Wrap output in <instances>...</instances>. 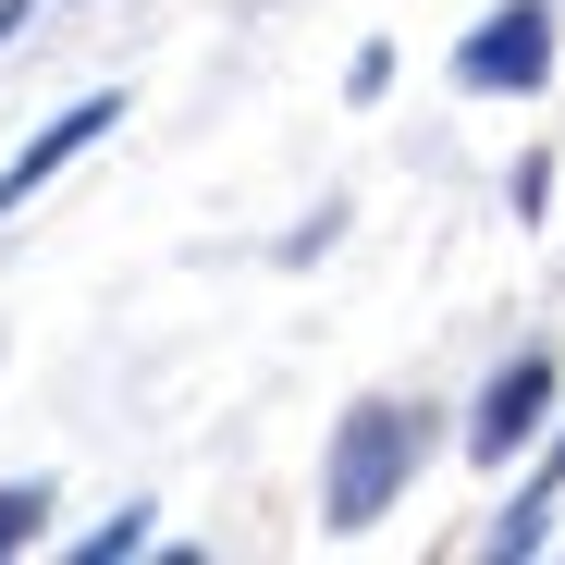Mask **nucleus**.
Returning <instances> with one entry per match:
<instances>
[{"mask_svg": "<svg viewBox=\"0 0 565 565\" xmlns=\"http://www.w3.org/2000/svg\"><path fill=\"white\" fill-rule=\"evenodd\" d=\"M553 492H565V443L529 467V492L504 504V529H492V553H541V516H553Z\"/></svg>", "mask_w": 565, "mask_h": 565, "instance_id": "nucleus-5", "label": "nucleus"}, {"mask_svg": "<svg viewBox=\"0 0 565 565\" xmlns=\"http://www.w3.org/2000/svg\"><path fill=\"white\" fill-rule=\"evenodd\" d=\"M111 124H124V99H74L62 124H38V148H13V172H0V222H13V198H38V184H50L74 148H99Z\"/></svg>", "mask_w": 565, "mask_h": 565, "instance_id": "nucleus-4", "label": "nucleus"}, {"mask_svg": "<svg viewBox=\"0 0 565 565\" xmlns=\"http://www.w3.org/2000/svg\"><path fill=\"white\" fill-rule=\"evenodd\" d=\"M541 406H553V356L529 344V356H504V369H492L480 418H467V455H492V467H504V455H516V443L541 430Z\"/></svg>", "mask_w": 565, "mask_h": 565, "instance_id": "nucleus-3", "label": "nucleus"}, {"mask_svg": "<svg viewBox=\"0 0 565 565\" xmlns=\"http://www.w3.org/2000/svg\"><path fill=\"white\" fill-rule=\"evenodd\" d=\"M406 467H418V406H344V430H332V480H320V504H332V529H369L394 492H406Z\"/></svg>", "mask_w": 565, "mask_h": 565, "instance_id": "nucleus-1", "label": "nucleus"}, {"mask_svg": "<svg viewBox=\"0 0 565 565\" xmlns=\"http://www.w3.org/2000/svg\"><path fill=\"white\" fill-rule=\"evenodd\" d=\"M455 74H467V86H516V99H529V86L553 74V13H541V0H504V13L455 50Z\"/></svg>", "mask_w": 565, "mask_h": 565, "instance_id": "nucleus-2", "label": "nucleus"}]
</instances>
